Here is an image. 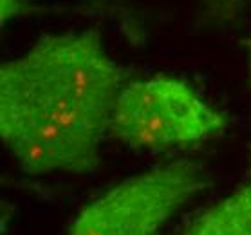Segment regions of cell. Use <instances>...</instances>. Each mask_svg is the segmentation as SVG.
<instances>
[{"mask_svg": "<svg viewBox=\"0 0 251 235\" xmlns=\"http://www.w3.org/2000/svg\"><path fill=\"white\" fill-rule=\"evenodd\" d=\"M125 69L98 29L44 35L0 65V138L29 176L94 172Z\"/></svg>", "mask_w": 251, "mask_h": 235, "instance_id": "cell-1", "label": "cell"}, {"mask_svg": "<svg viewBox=\"0 0 251 235\" xmlns=\"http://www.w3.org/2000/svg\"><path fill=\"white\" fill-rule=\"evenodd\" d=\"M228 118L194 87L157 75L125 83L110 118L109 136L136 152H172L201 147L223 136Z\"/></svg>", "mask_w": 251, "mask_h": 235, "instance_id": "cell-2", "label": "cell"}, {"mask_svg": "<svg viewBox=\"0 0 251 235\" xmlns=\"http://www.w3.org/2000/svg\"><path fill=\"white\" fill-rule=\"evenodd\" d=\"M210 184V172L201 163L157 165L98 195L81 208L67 235H157Z\"/></svg>", "mask_w": 251, "mask_h": 235, "instance_id": "cell-3", "label": "cell"}, {"mask_svg": "<svg viewBox=\"0 0 251 235\" xmlns=\"http://www.w3.org/2000/svg\"><path fill=\"white\" fill-rule=\"evenodd\" d=\"M183 235H251V183L201 213Z\"/></svg>", "mask_w": 251, "mask_h": 235, "instance_id": "cell-4", "label": "cell"}, {"mask_svg": "<svg viewBox=\"0 0 251 235\" xmlns=\"http://www.w3.org/2000/svg\"><path fill=\"white\" fill-rule=\"evenodd\" d=\"M92 13L110 18L120 26L121 33L134 47H141L147 42V29L134 15L126 0H81Z\"/></svg>", "mask_w": 251, "mask_h": 235, "instance_id": "cell-5", "label": "cell"}, {"mask_svg": "<svg viewBox=\"0 0 251 235\" xmlns=\"http://www.w3.org/2000/svg\"><path fill=\"white\" fill-rule=\"evenodd\" d=\"M0 18H2V26L13 22L20 17H25L33 11L34 7L31 0H0Z\"/></svg>", "mask_w": 251, "mask_h": 235, "instance_id": "cell-6", "label": "cell"}, {"mask_svg": "<svg viewBox=\"0 0 251 235\" xmlns=\"http://www.w3.org/2000/svg\"><path fill=\"white\" fill-rule=\"evenodd\" d=\"M211 18H231L237 9L246 4V0H206Z\"/></svg>", "mask_w": 251, "mask_h": 235, "instance_id": "cell-7", "label": "cell"}, {"mask_svg": "<svg viewBox=\"0 0 251 235\" xmlns=\"http://www.w3.org/2000/svg\"><path fill=\"white\" fill-rule=\"evenodd\" d=\"M246 2H250L251 6V0H246ZM248 75H250V80H251V35H250V40H248ZM248 168L251 170V143H250V154H248Z\"/></svg>", "mask_w": 251, "mask_h": 235, "instance_id": "cell-8", "label": "cell"}]
</instances>
